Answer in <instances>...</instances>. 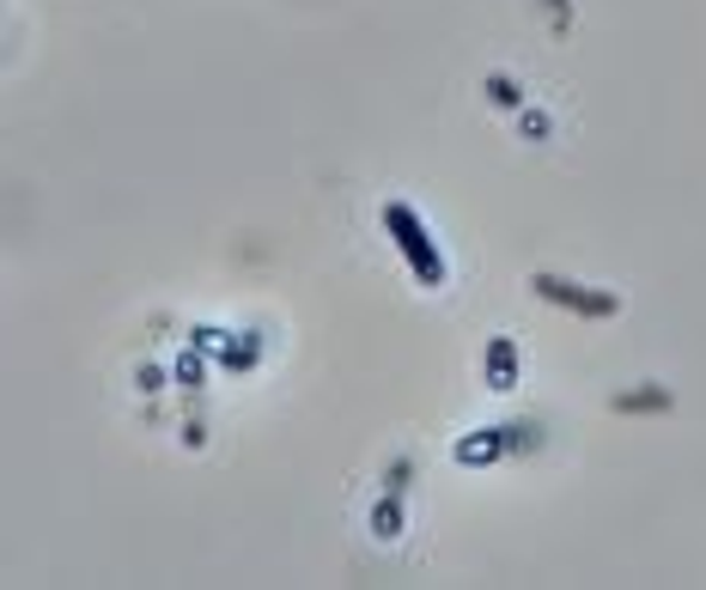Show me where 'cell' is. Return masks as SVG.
<instances>
[{
  "mask_svg": "<svg viewBox=\"0 0 706 590\" xmlns=\"http://www.w3.org/2000/svg\"><path fill=\"white\" fill-rule=\"evenodd\" d=\"M615 408H670V396H664V390H646V396H622V402H615Z\"/></svg>",
  "mask_w": 706,
  "mask_h": 590,
  "instance_id": "obj_8",
  "label": "cell"
},
{
  "mask_svg": "<svg viewBox=\"0 0 706 590\" xmlns=\"http://www.w3.org/2000/svg\"><path fill=\"white\" fill-rule=\"evenodd\" d=\"M481 371H487V390H494V396H511V390H518V341L494 336V341H487Z\"/></svg>",
  "mask_w": 706,
  "mask_h": 590,
  "instance_id": "obj_4",
  "label": "cell"
},
{
  "mask_svg": "<svg viewBox=\"0 0 706 590\" xmlns=\"http://www.w3.org/2000/svg\"><path fill=\"white\" fill-rule=\"evenodd\" d=\"M408 530V511H402V493H390V487H384V499L378 506H371V536H378V542H396V536Z\"/></svg>",
  "mask_w": 706,
  "mask_h": 590,
  "instance_id": "obj_5",
  "label": "cell"
},
{
  "mask_svg": "<svg viewBox=\"0 0 706 590\" xmlns=\"http://www.w3.org/2000/svg\"><path fill=\"white\" fill-rule=\"evenodd\" d=\"M536 439H543V427H475L451 444V463L487 469V463H499V457H511V451H530Z\"/></svg>",
  "mask_w": 706,
  "mask_h": 590,
  "instance_id": "obj_2",
  "label": "cell"
},
{
  "mask_svg": "<svg viewBox=\"0 0 706 590\" xmlns=\"http://www.w3.org/2000/svg\"><path fill=\"white\" fill-rule=\"evenodd\" d=\"M384 232H390V243H396V256L408 262V274L420 280L427 292H439L445 287V274H451V262H445V250L432 243V232H427V220H420L408 201H384Z\"/></svg>",
  "mask_w": 706,
  "mask_h": 590,
  "instance_id": "obj_1",
  "label": "cell"
},
{
  "mask_svg": "<svg viewBox=\"0 0 706 590\" xmlns=\"http://www.w3.org/2000/svg\"><path fill=\"white\" fill-rule=\"evenodd\" d=\"M487 104H494V110H518V104H524L518 80H506V73H487Z\"/></svg>",
  "mask_w": 706,
  "mask_h": 590,
  "instance_id": "obj_6",
  "label": "cell"
},
{
  "mask_svg": "<svg viewBox=\"0 0 706 590\" xmlns=\"http://www.w3.org/2000/svg\"><path fill=\"white\" fill-rule=\"evenodd\" d=\"M177 378H183L189 390H196V383H201V359H196V353H183V359H177Z\"/></svg>",
  "mask_w": 706,
  "mask_h": 590,
  "instance_id": "obj_9",
  "label": "cell"
},
{
  "mask_svg": "<svg viewBox=\"0 0 706 590\" xmlns=\"http://www.w3.org/2000/svg\"><path fill=\"white\" fill-rule=\"evenodd\" d=\"M536 292H543L548 304L579 311V317H615V311H622V299H615V292H585L579 280H560V274H536Z\"/></svg>",
  "mask_w": 706,
  "mask_h": 590,
  "instance_id": "obj_3",
  "label": "cell"
},
{
  "mask_svg": "<svg viewBox=\"0 0 706 590\" xmlns=\"http://www.w3.org/2000/svg\"><path fill=\"white\" fill-rule=\"evenodd\" d=\"M524 140H548V134H555V117H548V110H524Z\"/></svg>",
  "mask_w": 706,
  "mask_h": 590,
  "instance_id": "obj_7",
  "label": "cell"
}]
</instances>
